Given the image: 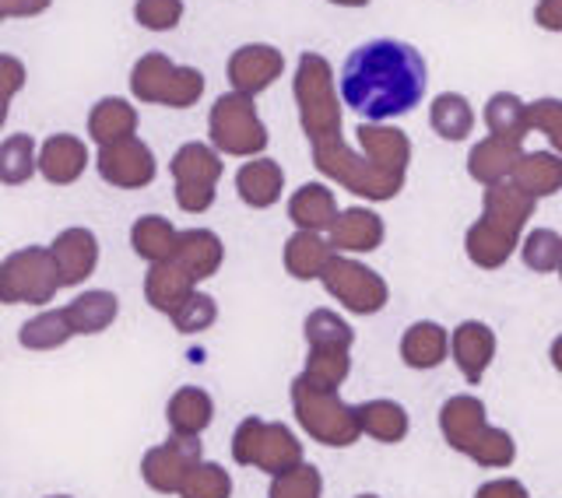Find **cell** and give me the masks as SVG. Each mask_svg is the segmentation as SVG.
I'll return each mask as SVG.
<instances>
[{
	"label": "cell",
	"instance_id": "cell-1",
	"mask_svg": "<svg viewBox=\"0 0 562 498\" xmlns=\"http://www.w3.org/2000/svg\"><path fill=\"white\" fill-rule=\"evenodd\" d=\"M426 81V60L412 43L369 39L348 53L341 67V99L366 120H394L422 102Z\"/></svg>",
	"mask_w": 562,
	"mask_h": 498
},
{
	"label": "cell",
	"instance_id": "cell-2",
	"mask_svg": "<svg viewBox=\"0 0 562 498\" xmlns=\"http://www.w3.org/2000/svg\"><path fill=\"white\" fill-rule=\"evenodd\" d=\"M295 99L303 105V120L313 134L338 131V95H334V75L330 64L321 53H303L295 70Z\"/></svg>",
	"mask_w": 562,
	"mask_h": 498
},
{
	"label": "cell",
	"instance_id": "cell-3",
	"mask_svg": "<svg viewBox=\"0 0 562 498\" xmlns=\"http://www.w3.org/2000/svg\"><path fill=\"white\" fill-rule=\"evenodd\" d=\"M211 127H215V137L222 140V145L233 148V151H250V148L263 145V127L254 113V105L239 95H222L215 102Z\"/></svg>",
	"mask_w": 562,
	"mask_h": 498
},
{
	"label": "cell",
	"instance_id": "cell-4",
	"mask_svg": "<svg viewBox=\"0 0 562 498\" xmlns=\"http://www.w3.org/2000/svg\"><path fill=\"white\" fill-rule=\"evenodd\" d=\"M285 70V57L271 43H246L228 57V81L239 92H263Z\"/></svg>",
	"mask_w": 562,
	"mask_h": 498
},
{
	"label": "cell",
	"instance_id": "cell-5",
	"mask_svg": "<svg viewBox=\"0 0 562 498\" xmlns=\"http://www.w3.org/2000/svg\"><path fill=\"white\" fill-rule=\"evenodd\" d=\"M176 70H180V67H176L169 57H162V53H145V57H140L134 64V70H131L134 95L145 99V102H166Z\"/></svg>",
	"mask_w": 562,
	"mask_h": 498
},
{
	"label": "cell",
	"instance_id": "cell-6",
	"mask_svg": "<svg viewBox=\"0 0 562 498\" xmlns=\"http://www.w3.org/2000/svg\"><path fill=\"white\" fill-rule=\"evenodd\" d=\"M432 127L443 137H464L471 131V105L464 95L447 92L432 102Z\"/></svg>",
	"mask_w": 562,
	"mask_h": 498
},
{
	"label": "cell",
	"instance_id": "cell-7",
	"mask_svg": "<svg viewBox=\"0 0 562 498\" xmlns=\"http://www.w3.org/2000/svg\"><path fill=\"white\" fill-rule=\"evenodd\" d=\"M134 22L148 32H172L183 22V0H137Z\"/></svg>",
	"mask_w": 562,
	"mask_h": 498
},
{
	"label": "cell",
	"instance_id": "cell-8",
	"mask_svg": "<svg viewBox=\"0 0 562 498\" xmlns=\"http://www.w3.org/2000/svg\"><path fill=\"white\" fill-rule=\"evenodd\" d=\"M105 158H116V166H102V172L110 176V180H148L151 176V158L145 148H137V145H123L116 151H105Z\"/></svg>",
	"mask_w": 562,
	"mask_h": 498
},
{
	"label": "cell",
	"instance_id": "cell-9",
	"mask_svg": "<svg viewBox=\"0 0 562 498\" xmlns=\"http://www.w3.org/2000/svg\"><path fill=\"white\" fill-rule=\"evenodd\" d=\"M134 127V110L123 99H102L92 113V131L95 137H116V134H127Z\"/></svg>",
	"mask_w": 562,
	"mask_h": 498
},
{
	"label": "cell",
	"instance_id": "cell-10",
	"mask_svg": "<svg viewBox=\"0 0 562 498\" xmlns=\"http://www.w3.org/2000/svg\"><path fill=\"white\" fill-rule=\"evenodd\" d=\"M78 162H81V148L70 137H57L46 148V172H49V180H70V176L78 172Z\"/></svg>",
	"mask_w": 562,
	"mask_h": 498
},
{
	"label": "cell",
	"instance_id": "cell-11",
	"mask_svg": "<svg viewBox=\"0 0 562 498\" xmlns=\"http://www.w3.org/2000/svg\"><path fill=\"white\" fill-rule=\"evenodd\" d=\"M488 123H492V131H499V134H514L520 131V123H524V102L517 95H492L488 99Z\"/></svg>",
	"mask_w": 562,
	"mask_h": 498
},
{
	"label": "cell",
	"instance_id": "cell-12",
	"mask_svg": "<svg viewBox=\"0 0 562 498\" xmlns=\"http://www.w3.org/2000/svg\"><path fill=\"white\" fill-rule=\"evenodd\" d=\"M274 180H278V172H274L271 166L246 169V172H243V197H246V201H257V204L271 201V186H274Z\"/></svg>",
	"mask_w": 562,
	"mask_h": 498
},
{
	"label": "cell",
	"instance_id": "cell-13",
	"mask_svg": "<svg viewBox=\"0 0 562 498\" xmlns=\"http://www.w3.org/2000/svg\"><path fill=\"white\" fill-rule=\"evenodd\" d=\"M4 155H8V180H22V176L32 169L29 166V155H32V140L29 137H11Z\"/></svg>",
	"mask_w": 562,
	"mask_h": 498
},
{
	"label": "cell",
	"instance_id": "cell-14",
	"mask_svg": "<svg viewBox=\"0 0 562 498\" xmlns=\"http://www.w3.org/2000/svg\"><path fill=\"white\" fill-rule=\"evenodd\" d=\"M535 120L552 134V140H559V145H562V102H555V99L535 102Z\"/></svg>",
	"mask_w": 562,
	"mask_h": 498
},
{
	"label": "cell",
	"instance_id": "cell-15",
	"mask_svg": "<svg viewBox=\"0 0 562 498\" xmlns=\"http://www.w3.org/2000/svg\"><path fill=\"white\" fill-rule=\"evenodd\" d=\"M535 25H541L544 32H562V0H538Z\"/></svg>",
	"mask_w": 562,
	"mask_h": 498
},
{
	"label": "cell",
	"instance_id": "cell-16",
	"mask_svg": "<svg viewBox=\"0 0 562 498\" xmlns=\"http://www.w3.org/2000/svg\"><path fill=\"white\" fill-rule=\"evenodd\" d=\"M53 0H0V18H35Z\"/></svg>",
	"mask_w": 562,
	"mask_h": 498
},
{
	"label": "cell",
	"instance_id": "cell-17",
	"mask_svg": "<svg viewBox=\"0 0 562 498\" xmlns=\"http://www.w3.org/2000/svg\"><path fill=\"white\" fill-rule=\"evenodd\" d=\"M552 246H555V239L549 236V233H541V236H535L531 239V263H538V267H549L552 263Z\"/></svg>",
	"mask_w": 562,
	"mask_h": 498
},
{
	"label": "cell",
	"instance_id": "cell-18",
	"mask_svg": "<svg viewBox=\"0 0 562 498\" xmlns=\"http://www.w3.org/2000/svg\"><path fill=\"white\" fill-rule=\"evenodd\" d=\"M0 67H4V84H8V99L18 92V84H22L25 78V67L18 64L14 57H0Z\"/></svg>",
	"mask_w": 562,
	"mask_h": 498
},
{
	"label": "cell",
	"instance_id": "cell-19",
	"mask_svg": "<svg viewBox=\"0 0 562 498\" xmlns=\"http://www.w3.org/2000/svg\"><path fill=\"white\" fill-rule=\"evenodd\" d=\"M330 4H338V8H366L369 0H330Z\"/></svg>",
	"mask_w": 562,
	"mask_h": 498
}]
</instances>
